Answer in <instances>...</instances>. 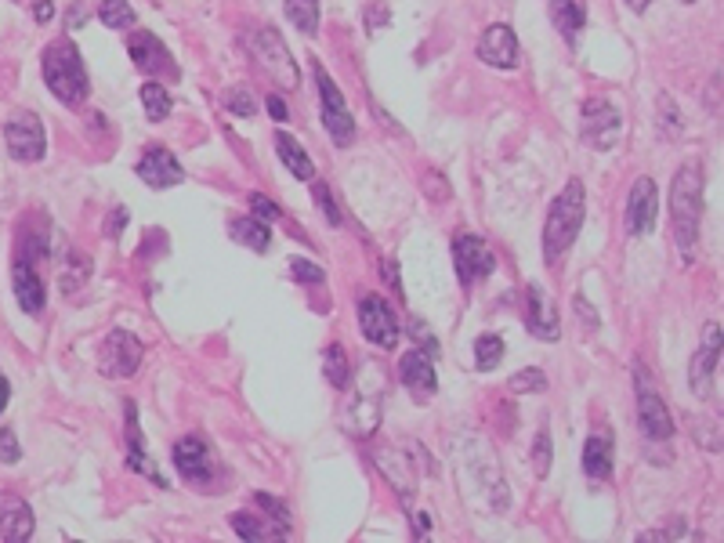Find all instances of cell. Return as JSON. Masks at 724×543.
I'll return each instance as SVG.
<instances>
[{"label": "cell", "mask_w": 724, "mask_h": 543, "mask_svg": "<svg viewBox=\"0 0 724 543\" xmlns=\"http://www.w3.org/2000/svg\"><path fill=\"white\" fill-rule=\"evenodd\" d=\"M670 218H674V239L681 258L692 261L699 247V221H703V171L699 163H681L670 185Z\"/></svg>", "instance_id": "cell-1"}, {"label": "cell", "mask_w": 724, "mask_h": 543, "mask_svg": "<svg viewBox=\"0 0 724 543\" xmlns=\"http://www.w3.org/2000/svg\"><path fill=\"white\" fill-rule=\"evenodd\" d=\"M583 214H587V192L576 178L562 189V196H554L551 210H547V225H543V261L558 265L565 250L576 243L583 229Z\"/></svg>", "instance_id": "cell-2"}, {"label": "cell", "mask_w": 724, "mask_h": 543, "mask_svg": "<svg viewBox=\"0 0 724 543\" xmlns=\"http://www.w3.org/2000/svg\"><path fill=\"white\" fill-rule=\"evenodd\" d=\"M44 80H48V91L58 98V102L73 105V109L84 105L91 84H87L84 58H80L77 44L69 37L48 44V51H44Z\"/></svg>", "instance_id": "cell-3"}, {"label": "cell", "mask_w": 724, "mask_h": 543, "mask_svg": "<svg viewBox=\"0 0 724 543\" xmlns=\"http://www.w3.org/2000/svg\"><path fill=\"white\" fill-rule=\"evenodd\" d=\"M247 48H250V58L261 66V73H265L268 80H276L279 87H290L294 91L297 80H301V73H297V62L294 55L286 51L283 37H279L272 26H261L254 29L247 37Z\"/></svg>", "instance_id": "cell-4"}, {"label": "cell", "mask_w": 724, "mask_h": 543, "mask_svg": "<svg viewBox=\"0 0 724 543\" xmlns=\"http://www.w3.org/2000/svg\"><path fill=\"white\" fill-rule=\"evenodd\" d=\"M580 138L591 149H612L620 138V109L609 98H587L580 109Z\"/></svg>", "instance_id": "cell-5"}, {"label": "cell", "mask_w": 724, "mask_h": 543, "mask_svg": "<svg viewBox=\"0 0 724 543\" xmlns=\"http://www.w3.org/2000/svg\"><path fill=\"white\" fill-rule=\"evenodd\" d=\"M4 142L8 153L19 163H37L48 153V138H44V124L37 113H15L4 127Z\"/></svg>", "instance_id": "cell-6"}, {"label": "cell", "mask_w": 724, "mask_h": 543, "mask_svg": "<svg viewBox=\"0 0 724 543\" xmlns=\"http://www.w3.org/2000/svg\"><path fill=\"white\" fill-rule=\"evenodd\" d=\"M359 326L366 341L384 348V352H391L399 344V319H395V312L381 294H366L359 301Z\"/></svg>", "instance_id": "cell-7"}, {"label": "cell", "mask_w": 724, "mask_h": 543, "mask_svg": "<svg viewBox=\"0 0 724 543\" xmlns=\"http://www.w3.org/2000/svg\"><path fill=\"white\" fill-rule=\"evenodd\" d=\"M315 84H319V95H323V127L337 145H348L355 138V120L348 113V102L341 98V91H337L330 73L319 62H315Z\"/></svg>", "instance_id": "cell-8"}, {"label": "cell", "mask_w": 724, "mask_h": 543, "mask_svg": "<svg viewBox=\"0 0 724 543\" xmlns=\"http://www.w3.org/2000/svg\"><path fill=\"white\" fill-rule=\"evenodd\" d=\"M142 341L127 330H113V334L105 337L102 344V355H98V366H102L105 377H134V370L142 366Z\"/></svg>", "instance_id": "cell-9"}, {"label": "cell", "mask_w": 724, "mask_h": 543, "mask_svg": "<svg viewBox=\"0 0 724 543\" xmlns=\"http://www.w3.org/2000/svg\"><path fill=\"white\" fill-rule=\"evenodd\" d=\"M453 265H457L460 283H478V279L493 276L496 254L486 247V239L482 236L464 232V236L453 239Z\"/></svg>", "instance_id": "cell-10"}, {"label": "cell", "mask_w": 724, "mask_h": 543, "mask_svg": "<svg viewBox=\"0 0 724 543\" xmlns=\"http://www.w3.org/2000/svg\"><path fill=\"white\" fill-rule=\"evenodd\" d=\"M717 362H721V326L706 323L703 344H699V352L692 355V370H688V384H692V391H696L699 399H714Z\"/></svg>", "instance_id": "cell-11"}, {"label": "cell", "mask_w": 724, "mask_h": 543, "mask_svg": "<svg viewBox=\"0 0 724 543\" xmlns=\"http://www.w3.org/2000/svg\"><path fill=\"white\" fill-rule=\"evenodd\" d=\"M127 55H131V62L142 69L145 77L178 73V66H174V58H171V51H167V44H163L156 33H149V29H138V33H131V40H127Z\"/></svg>", "instance_id": "cell-12"}, {"label": "cell", "mask_w": 724, "mask_h": 543, "mask_svg": "<svg viewBox=\"0 0 724 543\" xmlns=\"http://www.w3.org/2000/svg\"><path fill=\"white\" fill-rule=\"evenodd\" d=\"M48 254V250H37V254H22L15 258V268H11V279H15V297H19L22 312L40 315L44 312V301H48V290H44V279L37 272V258Z\"/></svg>", "instance_id": "cell-13"}, {"label": "cell", "mask_w": 724, "mask_h": 543, "mask_svg": "<svg viewBox=\"0 0 724 543\" xmlns=\"http://www.w3.org/2000/svg\"><path fill=\"white\" fill-rule=\"evenodd\" d=\"M656 214H659V189L652 178H638L634 189H630L627 200V229L630 236H648L656 229Z\"/></svg>", "instance_id": "cell-14"}, {"label": "cell", "mask_w": 724, "mask_h": 543, "mask_svg": "<svg viewBox=\"0 0 724 543\" xmlns=\"http://www.w3.org/2000/svg\"><path fill=\"white\" fill-rule=\"evenodd\" d=\"M525 326L540 341H558L562 337V323H558L554 301L536 283H529V290H525Z\"/></svg>", "instance_id": "cell-15"}, {"label": "cell", "mask_w": 724, "mask_h": 543, "mask_svg": "<svg viewBox=\"0 0 724 543\" xmlns=\"http://www.w3.org/2000/svg\"><path fill=\"white\" fill-rule=\"evenodd\" d=\"M478 58L493 69H515L518 66V37L511 26H489L478 40Z\"/></svg>", "instance_id": "cell-16"}, {"label": "cell", "mask_w": 724, "mask_h": 543, "mask_svg": "<svg viewBox=\"0 0 724 543\" xmlns=\"http://www.w3.org/2000/svg\"><path fill=\"white\" fill-rule=\"evenodd\" d=\"M138 178L149 185V189H174V185H181L185 181V171H181V163L174 160V153H167V149H149V153L138 160Z\"/></svg>", "instance_id": "cell-17"}, {"label": "cell", "mask_w": 724, "mask_h": 543, "mask_svg": "<svg viewBox=\"0 0 724 543\" xmlns=\"http://www.w3.org/2000/svg\"><path fill=\"white\" fill-rule=\"evenodd\" d=\"M37 518L29 511V504L15 493H0V536L8 543H22L33 536Z\"/></svg>", "instance_id": "cell-18"}, {"label": "cell", "mask_w": 724, "mask_h": 543, "mask_svg": "<svg viewBox=\"0 0 724 543\" xmlns=\"http://www.w3.org/2000/svg\"><path fill=\"white\" fill-rule=\"evenodd\" d=\"M174 467H178L181 478H189V482H207V478H210V467H214L207 442L196 439V435H189V439H178V442H174Z\"/></svg>", "instance_id": "cell-19"}, {"label": "cell", "mask_w": 724, "mask_h": 543, "mask_svg": "<svg viewBox=\"0 0 724 543\" xmlns=\"http://www.w3.org/2000/svg\"><path fill=\"white\" fill-rule=\"evenodd\" d=\"M399 377H402V384L410 391H417L420 399L424 395H431V391L439 388V377H435V362H431V355L428 352H406L399 359Z\"/></svg>", "instance_id": "cell-20"}, {"label": "cell", "mask_w": 724, "mask_h": 543, "mask_svg": "<svg viewBox=\"0 0 724 543\" xmlns=\"http://www.w3.org/2000/svg\"><path fill=\"white\" fill-rule=\"evenodd\" d=\"M638 420H641V428H645L648 439H670V435H674V420H670L667 406H663V399H659L652 388H641Z\"/></svg>", "instance_id": "cell-21"}, {"label": "cell", "mask_w": 724, "mask_h": 543, "mask_svg": "<svg viewBox=\"0 0 724 543\" xmlns=\"http://www.w3.org/2000/svg\"><path fill=\"white\" fill-rule=\"evenodd\" d=\"M583 19H587L583 0H551V22H554V29L562 33V40L569 48H576V40H580Z\"/></svg>", "instance_id": "cell-22"}, {"label": "cell", "mask_w": 724, "mask_h": 543, "mask_svg": "<svg viewBox=\"0 0 724 543\" xmlns=\"http://www.w3.org/2000/svg\"><path fill=\"white\" fill-rule=\"evenodd\" d=\"M229 236L236 239V243H243V247H250L254 254H265V250L272 247V229H268V221H258V218H236L229 225Z\"/></svg>", "instance_id": "cell-23"}, {"label": "cell", "mask_w": 724, "mask_h": 543, "mask_svg": "<svg viewBox=\"0 0 724 543\" xmlns=\"http://www.w3.org/2000/svg\"><path fill=\"white\" fill-rule=\"evenodd\" d=\"M583 471L591 478H609L612 475V439L605 435H591L587 446H583Z\"/></svg>", "instance_id": "cell-24"}, {"label": "cell", "mask_w": 724, "mask_h": 543, "mask_svg": "<svg viewBox=\"0 0 724 543\" xmlns=\"http://www.w3.org/2000/svg\"><path fill=\"white\" fill-rule=\"evenodd\" d=\"M127 439H131V457H127V464H131V471H138V475H149L156 482V486H167L160 475H156L153 460L145 457L142 449V439H138V413H134V402H127Z\"/></svg>", "instance_id": "cell-25"}, {"label": "cell", "mask_w": 724, "mask_h": 543, "mask_svg": "<svg viewBox=\"0 0 724 543\" xmlns=\"http://www.w3.org/2000/svg\"><path fill=\"white\" fill-rule=\"evenodd\" d=\"M276 153H279V160L294 171V178H301V181H312V174H315V167H312V160H308V153L297 145V138H290L286 131H279L276 134Z\"/></svg>", "instance_id": "cell-26"}, {"label": "cell", "mask_w": 724, "mask_h": 543, "mask_svg": "<svg viewBox=\"0 0 724 543\" xmlns=\"http://www.w3.org/2000/svg\"><path fill=\"white\" fill-rule=\"evenodd\" d=\"M232 533L239 536V540H268V536H272V540H286V536H290V529H286V525H268V522H258V518H250V515H243V511H239V515H232Z\"/></svg>", "instance_id": "cell-27"}, {"label": "cell", "mask_w": 724, "mask_h": 543, "mask_svg": "<svg viewBox=\"0 0 724 543\" xmlns=\"http://www.w3.org/2000/svg\"><path fill=\"white\" fill-rule=\"evenodd\" d=\"M286 19L294 22L305 37H315L319 33V0H283Z\"/></svg>", "instance_id": "cell-28"}, {"label": "cell", "mask_w": 724, "mask_h": 543, "mask_svg": "<svg viewBox=\"0 0 724 543\" xmlns=\"http://www.w3.org/2000/svg\"><path fill=\"white\" fill-rule=\"evenodd\" d=\"M98 19H102V26H109V29H131L134 22H138V15H134V8L127 0H102Z\"/></svg>", "instance_id": "cell-29"}, {"label": "cell", "mask_w": 724, "mask_h": 543, "mask_svg": "<svg viewBox=\"0 0 724 543\" xmlns=\"http://www.w3.org/2000/svg\"><path fill=\"white\" fill-rule=\"evenodd\" d=\"M142 105H145V116L149 120H167V113H171V95H167V87L163 84H142Z\"/></svg>", "instance_id": "cell-30"}, {"label": "cell", "mask_w": 724, "mask_h": 543, "mask_svg": "<svg viewBox=\"0 0 724 543\" xmlns=\"http://www.w3.org/2000/svg\"><path fill=\"white\" fill-rule=\"evenodd\" d=\"M504 359V337L500 334H482L475 341V366L478 370H493L496 362Z\"/></svg>", "instance_id": "cell-31"}, {"label": "cell", "mask_w": 724, "mask_h": 543, "mask_svg": "<svg viewBox=\"0 0 724 543\" xmlns=\"http://www.w3.org/2000/svg\"><path fill=\"white\" fill-rule=\"evenodd\" d=\"M323 366H326V381L334 388H348V355H344L341 344H330L323 352Z\"/></svg>", "instance_id": "cell-32"}, {"label": "cell", "mask_w": 724, "mask_h": 543, "mask_svg": "<svg viewBox=\"0 0 724 543\" xmlns=\"http://www.w3.org/2000/svg\"><path fill=\"white\" fill-rule=\"evenodd\" d=\"M507 388L515 391V395H529V391H543V388H547V377H543L540 366H529V370L515 373V377L507 381Z\"/></svg>", "instance_id": "cell-33"}, {"label": "cell", "mask_w": 724, "mask_h": 543, "mask_svg": "<svg viewBox=\"0 0 724 543\" xmlns=\"http://www.w3.org/2000/svg\"><path fill=\"white\" fill-rule=\"evenodd\" d=\"M312 196H315V207H323L326 221H330V225H341V210H337L334 196H330V189H326L323 181H319V185L312 189Z\"/></svg>", "instance_id": "cell-34"}, {"label": "cell", "mask_w": 724, "mask_h": 543, "mask_svg": "<svg viewBox=\"0 0 724 543\" xmlns=\"http://www.w3.org/2000/svg\"><path fill=\"white\" fill-rule=\"evenodd\" d=\"M254 500L265 507L272 522H279V525H286V529H290V511H286L283 500H276V496H268V493H254Z\"/></svg>", "instance_id": "cell-35"}, {"label": "cell", "mask_w": 724, "mask_h": 543, "mask_svg": "<svg viewBox=\"0 0 724 543\" xmlns=\"http://www.w3.org/2000/svg\"><path fill=\"white\" fill-rule=\"evenodd\" d=\"M290 272H294V279L297 283H305V286H312V283H323V268L319 265H308L305 258H294L290 261Z\"/></svg>", "instance_id": "cell-36"}, {"label": "cell", "mask_w": 724, "mask_h": 543, "mask_svg": "<svg viewBox=\"0 0 724 543\" xmlns=\"http://www.w3.org/2000/svg\"><path fill=\"white\" fill-rule=\"evenodd\" d=\"M533 457H536V475L543 478L547 471H551V435H547V431H540V435H536Z\"/></svg>", "instance_id": "cell-37"}, {"label": "cell", "mask_w": 724, "mask_h": 543, "mask_svg": "<svg viewBox=\"0 0 724 543\" xmlns=\"http://www.w3.org/2000/svg\"><path fill=\"white\" fill-rule=\"evenodd\" d=\"M22 449H19V439H15V431L11 428H0V460L4 464H19Z\"/></svg>", "instance_id": "cell-38"}, {"label": "cell", "mask_w": 724, "mask_h": 543, "mask_svg": "<svg viewBox=\"0 0 724 543\" xmlns=\"http://www.w3.org/2000/svg\"><path fill=\"white\" fill-rule=\"evenodd\" d=\"M229 109L236 116H254V109H258V102H254V95L250 91H243V87H236L229 95Z\"/></svg>", "instance_id": "cell-39"}, {"label": "cell", "mask_w": 724, "mask_h": 543, "mask_svg": "<svg viewBox=\"0 0 724 543\" xmlns=\"http://www.w3.org/2000/svg\"><path fill=\"white\" fill-rule=\"evenodd\" d=\"M250 214L258 221H276L279 218V207L268 196H250Z\"/></svg>", "instance_id": "cell-40"}, {"label": "cell", "mask_w": 724, "mask_h": 543, "mask_svg": "<svg viewBox=\"0 0 724 543\" xmlns=\"http://www.w3.org/2000/svg\"><path fill=\"white\" fill-rule=\"evenodd\" d=\"M410 330H413V334H417V341H420V352L439 355V341H435V337L428 334V326L420 323V319H413V323H410Z\"/></svg>", "instance_id": "cell-41"}, {"label": "cell", "mask_w": 724, "mask_h": 543, "mask_svg": "<svg viewBox=\"0 0 724 543\" xmlns=\"http://www.w3.org/2000/svg\"><path fill=\"white\" fill-rule=\"evenodd\" d=\"M84 11H87V0H77V4L69 8V15H66V29H80V26H84Z\"/></svg>", "instance_id": "cell-42"}, {"label": "cell", "mask_w": 724, "mask_h": 543, "mask_svg": "<svg viewBox=\"0 0 724 543\" xmlns=\"http://www.w3.org/2000/svg\"><path fill=\"white\" fill-rule=\"evenodd\" d=\"M265 105H268V113H272V120H286V116H290V109H286V102L279 95H268Z\"/></svg>", "instance_id": "cell-43"}, {"label": "cell", "mask_w": 724, "mask_h": 543, "mask_svg": "<svg viewBox=\"0 0 724 543\" xmlns=\"http://www.w3.org/2000/svg\"><path fill=\"white\" fill-rule=\"evenodd\" d=\"M51 11H55V4H51V0H37L33 15H37V22H51Z\"/></svg>", "instance_id": "cell-44"}, {"label": "cell", "mask_w": 724, "mask_h": 543, "mask_svg": "<svg viewBox=\"0 0 724 543\" xmlns=\"http://www.w3.org/2000/svg\"><path fill=\"white\" fill-rule=\"evenodd\" d=\"M124 221H127V210H116L113 218H109V236H120V229H124Z\"/></svg>", "instance_id": "cell-45"}, {"label": "cell", "mask_w": 724, "mask_h": 543, "mask_svg": "<svg viewBox=\"0 0 724 543\" xmlns=\"http://www.w3.org/2000/svg\"><path fill=\"white\" fill-rule=\"evenodd\" d=\"M8 399H11V384H8V377L0 373V413L8 410Z\"/></svg>", "instance_id": "cell-46"}, {"label": "cell", "mask_w": 724, "mask_h": 543, "mask_svg": "<svg viewBox=\"0 0 724 543\" xmlns=\"http://www.w3.org/2000/svg\"><path fill=\"white\" fill-rule=\"evenodd\" d=\"M652 0H627V8H634V11H645Z\"/></svg>", "instance_id": "cell-47"}, {"label": "cell", "mask_w": 724, "mask_h": 543, "mask_svg": "<svg viewBox=\"0 0 724 543\" xmlns=\"http://www.w3.org/2000/svg\"><path fill=\"white\" fill-rule=\"evenodd\" d=\"M417 533H428V518L420 515V511H417Z\"/></svg>", "instance_id": "cell-48"}]
</instances>
